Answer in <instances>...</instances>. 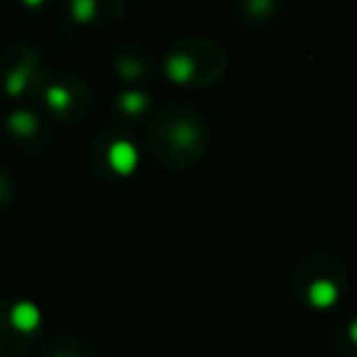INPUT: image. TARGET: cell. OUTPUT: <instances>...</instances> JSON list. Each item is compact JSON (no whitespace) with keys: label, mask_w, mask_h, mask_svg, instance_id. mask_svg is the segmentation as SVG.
Listing matches in <instances>:
<instances>
[{"label":"cell","mask_w":357,"mask_h":357,"mask_svg":"<svg viewBox=\"0 0 357 357\" xmlns=\"http://www.w3.org/2000/svg\"><path fill=\"white\" fill-rule=\"evenodd\" d=\"M147 137L159 164L169 169H186L206 154L211 128L204 115L186 105H164L152 118Z\"/></svg>","instance_id":"1"},{"label":"cell","mask_w":357,"mask_h":357,"mask_svg":"<svg viewBox=\"0 0 357 357\" xmlns=\"http://www.w3.org/2000/svg\"><path fill=\"white\" fill-rule=\"evenodd\" d=\"M176 47L189 56L191 66H194V86H208L220 79L225 69V56L218 50V45L206 40H184Z\"/></svg>","instance_id":"2"},{"label":"cell","mask_w":357,"mask_h":357,"mask_svg":"<svg viewBox=\"0 0 357 357\" xmlns=\"http://www.w3.org/2000/svg\"><path fill=\"white\" fill-rule=\"evenodd\" d=\"M45 357H93L91 350L76 337H54L47 345Z\"/></svg>","instance_id":"3"},{"label":"cell","mask_w":357,"mask_h":357,"mask_svg":"<svg viewBox=\"0 0 357 357\" xmlns=\"http://www.w3.org/2000/svg\"><path fill=\"white\" fill-rule=\"evenodd\" d=\"M110 162L118 172H128L132 169V162H135V152L130 149L128 142H118L113 149H110Z\"/></svg>","instance_id":"4"},{"label":"cell","mask_w":357,"mask_h":357,"mask_svg":"<svg viewBox=\"0 0 357 357\" xmlns=\"http://www.w3.org/2000/svg\"><path fill=\"white\" fill-rule=\"evenodd\" d=\"M245 6H248V13L255 20H267V17L274 15L279 0H245Z\"/></svg>","instance_id":"5"},{"label":"cell","mask_w":357,"mask_h":357,"mask_svg":"<svg viewBox=\"0 0 357 357\" xmlns=\"http://www.w3.org/2000/svg\"><path fill=\"white\" fill-rule=\"evenodd\" d=\"M35 321H37V311L30 303H20V306L13 308V323H15L17 328H22V331L35 326Z\"/></svg>","instance_id":"6"},{"label":"cell","mask_w":357,"mask_h":357,"mask_svg":"<svg viewBox=\"0 0 357 357\" xmlns=\"http://www.w3.org/2000/svg\"><path fill=\"white\" fill-rule=\"evenodd\" d=\"M13 194H15V186H13L10 174H8L6 167H0V211L10 206Z\"/></svg>","instance_id":"7"},{"label":"cell","mask_w":357,"mask_h":357,"mask_svg":"<svg viewBox=\"0 0 357 357\" xmlns=\"http://www.w3.org/2000/svg\"><path fill=\"white\" fill-rule=\"evenodd\" d=\"M98 10V0H74V17L81 22L91 20Z\"/></svg>","instance_id":"8"},{"label":"cell","mask_w":357,"mask_h":357,"mask_svg":"<svg viewBox=\"0 0 357 357\" xmlns=\"http://www.w3.org/2000/svg\"><path fill=\"white\" fill-rule=\"evenodd\" d=\"M125 108L128 110H139L142 108V103H144V96H139V93H128L125 96Z\"/></svg>","instance_id":"9"},{"label":"cell","mask_w":357,"mask_h":357,"mask_svg":"<svg viewBox=\"0 0 357 357\" xmlns=\"http://www.w3.org/2000/svg\"><path fill=\"white\" fill-rule=\"evenodd\" d=\"M25 3H27V6H40L42 0H25Z\"/></svg>","instance_id":"10"}]
</instances>
